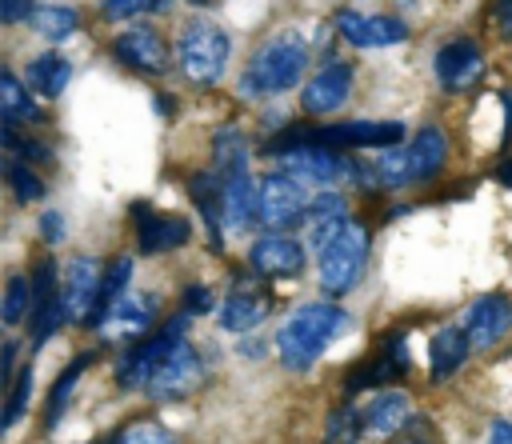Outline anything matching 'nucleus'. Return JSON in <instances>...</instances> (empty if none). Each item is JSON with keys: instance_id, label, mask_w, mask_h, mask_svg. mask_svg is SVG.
Masks as SVG:
<instances>
[{"instance_id": "nucleus-25", "label": "nucleus", "mask_w": 512, "mask_h": 444, "mask_svg": "<svg viewBox=\"0 0 512 444\" xmlns=\"http://www.w3.org/2000/svg\"><path fill=\"white\" fill-rule=\"evenodd\" d=\"M408 152H412V172H416V180H432V176L444 168V160H448V140H444L440 128H420L416 140L408 144Z\"/></svg>"}, {"instance_id": "nucleus-40", "label": "nucleus", "mask_w": 512, "mask_h": 444, "mask_svg": "<svg viewBox=\"0 0 512 444\" xmlns=\"http://www.w3.org/2000/svg\"><path fill=\"white\" fill-rule=\"evenodd\" d=\"M184 308H188V312H208V308H212V296H208V288H204V284L188 288V292H184Z\"/></svg>"}, {"instance_id": "nucleus-3", "label": "nucleus", "mask_w": 512, "mask_h": 444, "mask_svg": "<svg viewBox=\"0 0 512 444\" xmlns=\"http://www.w3.org/2000/svg\"><path fill=\"white\" fill-rule=\"evenodd\" d=\"M228 56H232L228 32L208 24V20H188L176 36V64H180L184 80H192L200 88L220 84V76L228 68Z\"/></svg>"}, {"instance_id": "nucleus-43", "label": "nucleus", "mask_w": 512, "mask_h": 444, "mask_svg": "<svg viewBox=\"0 0 512 444\" xmlns=\"http://www.w3.org/2000/svg\"><path fill=\"white\" fill-rule=\"evenodd\" d=\"M496 24H500L504 36L512 32V0H496Z\"/></svg>"}, {"instance_id": "nucleus-21", "label": "nucleus", "mask_w": 512, "mask_h": 444, "mask_svg": "<svg viewBox=\"0 0 512 444\" xmlns=\"http://www.w3.org/2000/svg\"><path fill=\"white\" fill-rule=\"evenodd\" d=\"M472 344L464 336V328H440L428 344V364H432V380H448L464 360H468Z\"/></svg>"}, {"instance_id": "nucleus-11", "label": "nucleus", "mask_w": 512, "mask_h": 444, "mask_svg": "<svg viewBox=\"0 0 512 444\" xmlns=\"http://www.w3.org/2000/svg\"><path fill=\"white\" fill-rule=\"evenodd\" d=\"M460 328H464V336H468L472 348H492L512 328V300L504 292H488V296L472 300Z\"/></svg>"}, {"instance_id": "nucleus-13", "label": "nucleus", "mask_w": 512, "mask_h": 444, "mask_svg": "<svg viewBox=\"0 0 512 444\" xmlns=\"http://www.w3.org/2000/svg\"><path fill=\"white\" fill-rule=\"evenodd\" d=\"M276 164H280V172H288V176H296L304 184H320V188H328L340 176H348V164L332 148H316V144L288 148V152L276 156Z\"/></svg>"}, {"instance_id": "nucleus-26", "label": "nucleus", "mask_w": 512, "mask_h": 444, "mask_svg": "<svg viewBox=\"0 0 512 444\" xmlns=\"http://www.w3.org/2000/svg\"><path fill=\"white\" fill-rule=\"evenodd\" d=\"M0 108H4V128H12L16 132V124L20 120H40V108L32 104V92L16 80V72H0Z\"/></svg>"}, {"instance_id": "nucleus-28", "label": "nucleus", "mask_w": 512, "mask_h": 444, "mask_svg": "<svg viewBox=\"0 0 512 444\" xmlns=\"http://www.w3.org/2000/svg\"><path fill=\"white\" fill-rule=\"evenodd\" d=\"M264 320V300L256 296H228L220 308H216V324L224 332H248Z\"/></svg>"}, {"instance_id": "nucleus-45", "label": "nucleus", "mask_w": 512, "mask_h": 444, "mask_svg": "<svg viewBox=\"0 0 512 444\" xmlns=\"http://www.w3.org/2000/svg\"><path fill=\"white\" fill-rule=\"evenodd\" d=\"M240 356H248V360L256 356V360H260V356H264V344H260V340L252 344V340H248V344H240Z\"/></svg>"}, {"instance_id": "nucleus-36", "label": "nucleus", "mask_w": 512, "mask_h": 444, "mask_svg": "<svg viewBox=\"0 0 512 444\" xmlns=\"http://www.w3.org/2000/svg\"><path fill=\"white\" fill-rule=\"evenodd\" d=\"M308 224H324V220H348L344 216V196L332 192V188H320V196L308 204Z\"/></svg>"}, {"instance_id": "nucleus-4", "label": "nucleus", "mask_w": 512, "mask_h": 444, "mask_svg": "<svg viewBox=\"0 0 512 444\" xmlns=\"http://www.w3.org/2000/svg\"><path fill=\"white\" fill-rule=\"evenodd\" d=\"M188 320H192V312H180V316H172L156 336L132 344V348L124 352L120 368H116V384H120V388H148L152 376H156V368L184 344V328H188Z\"/></svg>"}, {"instance_id": "nucleus-8", "label": "nucleus", "mask_w": 512, "mask_h": 444, "mask_svg": "<svg viewBox=\"0 0 512 444\" xmlns=\"http://www.w3.org/2000/svg\"><path fill=\"white\" fill-rule=\"evenodd\" d=\"M200 380H204V360H200V352L184 340L160 368H156V376H152V384L144 388L152 400H180V396H188L192 388H200Z\"/></svg>"}, {"instance_id": "nucleus-39", "label": "nucleus", "mask_w": 512, "mask_h": 444, "mask_svg": "<svg viewBox=\"0 0 512 444\" xmlns=\"http://www.w3.org/2000/svg\"><path fill=\"white\" fill-rule=\"evenodd\" d=\"M40 232H44L48 244H60L64 240V216L60 212H44L40 216Z\"/></svg>"}, {"instance_id": "nucleus-2", "label": "nucleus", "mask_w": 512, "mask_h": 444, "mask_svg": "<svg viewBox=\"0 0 512 444\" xmlns=\"http://www.w3.org/2000/svg\"><path fill=\"white\" fill-rule=\"evenodd\" d=\"M304 68H308V48H304V40L292 36V32H288V36H276V40H268V44L252 56V64L244 68V76H240V96H248V100H256V96H280V92H288V88L300 84Z\"/></svg>"}, {"instance_id": "nucleus-17", "label": "nucleus", "mask_w": 512, "mask_h": 444, "mask_svg": "<svg viewBox=\"0 0 512 444\" xmlns=\"http://www.w3.org/2000/svg\"><path fill=\"white\" fill-rule=\"evenodd\" d=\"M248 264L264 276H296L304 268V244L292 236L268 232L248 248Z\"/></svg>"}, {"instance_id": "nucleus-19", "label": "nucleus", "mask_w": 512, "mask_h": 444, "mask_svg": "<svg viewBox=\"0 0 512 444\" xmlns=\"http://www.w3.org/2000/svg\"><path fill=\"white\" fill-rule=\"evenodd\" d=\"M188 196L200 208V220L208 228V244L220 248L224 244V180L216 172H196L188 180Z\"/></svg>"}, {"instance_id": "nucleus-12", "label": "nucleus", "mask_w": 512, "mask_h": 444, "mask_svg": "<svg viewBox=\"0 0 512 444\" xmlns=\"http://www.w3.org/2000/svg\"><path fill=\"white\" fill-rule=\"evenodd\" d=\"M484 76V52L476 40H448L436 52V80L444 92H468Z\"/></svg>"}, {"instance_id": "nucleus-14", "label": "nucleus", "mask_w": 512, "mask_h": 444, "mask_svg": "<svg viewBox=\"0 0 512 444\" xmlns=\"http://www.w3.org/2000/svg\"><path fill=\"white\" fill-rule=\"evenodd\" d=\"M352 96V64L348 60H328L300 92V104L308 116H324V112H336L344 100Z\"/></svg>"}, {"instance_id": "nucleus-29", "label": "nucleus", "mask_w": 512, "mask_h": 444, "mask_svg": "<svg viewBox=\"0 0 512 444\" xmlns=\"http://www.w3.org/2000/svg\"><path fill=\"white\" fill-rule=\"evenodd\" d=\"M92 364V352H84V356H76L64 372H60V380H56V388L48 392V416H44V428H56L60 424V416H64V408H68V396H72V388H76V380H80V372Z\"/></svg>"}, {"instance_id": "nucleus-38", "label": "nucleus", "mask_w": 512, "mask_h": 444, "mask_svg": "<svg viewBox=\"0 0 512 444\" xmlns=\"http://www.w3.org/2000/svg\"><path fill=\"white\" fill-rule=\"evenodd\" d=\"M32 16V0H0V20L4 24H20Z\"/></svg>"}, {"instance_id": "nucleus-41", "label": "nucleus", "mask_w": 512, "mask_h": 444, "mask_svg": "<svg viewBox=\"0 0 512 444\" xmlns=\"http://www.w3.org/2000/svg\"><path fill=\"white\" fill-rule=\"evenodd\" d=\"M20 156H24L28 164H32V160H40V164H44V160H52V152H48L44 144H36V140H24V144H20Z\"/></svg>"}, {"instance_id": "nucleus-27", "label": "nucleus", "mask_w": 512, "mask_h": 444, "mask_svg": "<svg viewBox=\"0 0 512 444\" xmlns=\"http://www.w3.org/2000/svg\"><path fill=\"white\" fill-rule=\"evenodd\" d=\"M28 24L44 40H68L80 28V16H76V8H64V4H40V8H32Z\"/></svg>"}, {"instance_id": "nucleus-18", "label": "nucleus", "mask_w": 512, "mask_h": 444, "mask_svg": "<svg viewBox=\"0 0 512 444\" xmlns=\"http://www.w3.org/2000/svg\"><path fill=\"white\" fill-rule=\"evenodd\" d=\"M224 180V220H228V232H244L252 220H256V180L248 172V164L240 168H228V172H216Z\"/></svg>"}, {"instance_id": "nucleus-15", "label": "nucleus", "mask_w": 512, "mask_h": 444, "mask_svg": "<svg viewBox=\"0 0 512 444\" xmlns=\"http://www.w3.org/2000/svg\"><path fill=\"white\" fill-rule=\"evenodd\" d=\"M132 212L140 216V220H136V244H140V252H144V256L172 252V248L188 244V236H192L188 220H180V216H160V212H148V204H136Z\"/></svg>"}, {"instance_id": "nucleus-34", "label": "nucleus", "mask_w": 512, "mask_h": 444, "mask_svg": "<svg viewBox=\"0 0 512 444\" xmlns=\"http://www.w3.org/2000/svg\"><path fill=\"white\" fill-rule=\"evenodd\" d=\"M8 184H12V196H16L20 204H32V200H40V196H44L40 176H36L24 160H12V164H8Z\"/></svg>"}, {"instance_id": "nucleus-31", "label": "nucleus", "mask_w": 512, "mask_h": 444, "mask_svg": "<svg viewBox=\"0 0 512 444\" xmlns=\"http://www.w3.org/2000/svg\"><path fill=\"white\" fill-rule=\"evenodd\" d=\"M360 432H364V412L356 404H340L336 412H328L320 444H360Z\"/></svg>"}, {"instance_id": "nucleus-23", "label": "nucleus", "mask_w": 512, "mask_h": 444, "mask_svg": "<svg viewBox=\"0 0 512 444\" xmlns=\"http://www.w3.org/2000/svg\"><path fill=\"white\" fill-rule=\"evenodd\" d=\"M68 80H72V64H68L60 52L32 56V64H28V88H32V92L56 100V96L68 88Z\"/></svg>"}, {"instance_id": "nucleus-44", "label": "nucleus", "mask_w": 512, "mask_h": 444, "mask_svg": "<svg viewBox=\"0 0 512 444\" xmlns=\"http://www.w3.org/2000/svg\"><path fill=\"white\" fill-rule=\"evenodd\" d=\"M12 364H16V344L8 340V344H4V364H0V376H4V384H16V380H12Z\"/></svg>"}, {"instance_id": "nucleus-35", "label": "nucleus", "mask_w": 512, "mask_h": 444, "mask_svg": "<svg viewBox=\"0 0 512 444\" xmlns=\"http://www.w3.org/2000/svg\"><path fill=\"white\" fill-rule=\"evenodd\" d=\"M28 400H32V368H24L20 376H16V384H12V392H8V404H4V432H12L16 424H20V416H24V408H28Z\"/></svg>"}, {"instance_id": "nucleus-37", "label": "nucleus", "mask_w": 512, "mask_h": 444, "mask_svg": "<svg viewBox=\"0 0 512 444\" xmlns=\"http://www.w3.org/2000/svg\"><path fill=\"white\" fill-rule=\"evenodd\" d=\"M172 0H104V16L108 20H132V16H148V12H164Z\"/></svg>"}, {"instance_id": "nucleus-46", "label": "nucleus", "mask_w": 512, "mask_h": 444, "mask_svg": "<svg viewBox=\"0 0 512 444\" xmlns=\"http://www.w3.org/2000/svg\"><path fill=\"white\" fill-rule=\"evenodd\" d=\"M496 180H500V184H508V188H512V160H504V164H500V168H496Z\"/></svg>"}, {"instance_id": "nucleus-10", "label": "nucleus", "mask_w": 512, "mask_h": 444, "mask_svg": "<svg viewBox=\"0 0 512 444\" xmlns=\"http://www.w3.org/2000/svg\"><path fill=\"white\" fill-rule=\"evenodd\" d=\"M404 344H408L404 332H388V336H380L376 352H372L368 360H360L356 368H348L344 388H348V392H360V388H372V384H384V380L400 376V372L408 368V348H404Z\"/></svg>"}, {"instance_id": "nucleus-24", "label": "nucleus", "mask_w": 512, "mask_h": 444, "mask_svg": "<svg viewBox=\"0 0 512 444\" xmlns=\"http://www.w3.org/2000/svg\"><path fill=\"white\" fill-rule=\"evenodd\" d=\"M128 284H132V260H128V256H116V260L104 268L100 296H96V308H92V316H88V328H100V324H104L108 308H112L120 296H128V292H132Z\"/></svg>"}, {"instance_id": "nucleus-5", "label": "nucleus", "mask_w": 512, "mask_h": 444, "mask_svg": "<svg viewBox=\"0 0 512 444\" xmlns=\"http://www.w3.org/2000/svg\"><path fill=\"white\" fill-rule=\"evenodd\" d=\"M364 268H368V232L356 220H348L344 232L332 240V248L320 256V288L328 296H344L360 284Z\"/></svg>"}, {"instance_id": "nucleus-6", "label": "nucleus", "mask_w": 512, "mask_h": 444, "mask_svg": "<svg viewBox=\"0 0 512 444\" xmlns=\"http://www.w3.org/2000/svg\"><path fill=\"white\" fill-rule=\"evenodd\" d=\"M308 192H304V180L288 176V172H268L260 180V196H256V220L264 228H292L308 216Z\"/></svg>"}, {"instance_id": "nucleus-7", "label": "nucleus", "mask_w": 512, "mask_h": 444, "mask_svg": "<svg viewBox=\"0 0 512 444\" xmlns=\"http://www.w3.org/2000/svg\"><path fill=\"white\" fill-rule=\"evenodd\" d=\"M100 280H104V268H100L92 256H72V260H68L64 284H60L64 320L88 324V316H92V308H96V296H100Z\"/></svg>"}, {"instance_id": "nucleus-22", "label": "nucleus", "mask_w": 512, "mask_h": 444, "mask_svg": "<svg viewBox=\"0 0 512 444\" xmlns=\"http://www.w3.org/2000/svg\"><path fill=\"white\" fill-rule=\"evenodd\" d=\"M412 416V400L404 392H380L368 408H364V428L372 436H392L396 428H404Z\"/></svg>"}, {"instance_id": "nucleus-32", "label": "nucleus", "mask_w": 512, "mask_h": 444, "mask_svg": "<svg viewBox=\"0 0 512 444\" xmlns=\"http://www.w3.org/2000/svg\"><path fill=\"white\" fill-rule=\"evenodd\" d=\"M108 444H176V436H172L164 424H156V420H132V424L120 428Z\"/></svg>"}, {"instance_id": "nucleus-16", "label": "nucleus", "mask_w": 512, "mask_h": 444, "mask_svg": "<svg viewBox=\"0 0 512 444\" xmlns=\"http://www.w3.org/2000/svg\"><path fill=\"white\" fill-rule=\"evenodd\" d=\"M112 56L136 72H164L168 68V44L152 28H128L112 40Z\"/></svg>"}, {"instance_id": "nucleus-33", "label": "nucleus", "mask_w": 512, "mask_h": 444, "mask_svg": "<svg viewBox=\"0 0 512 444\" xmlns=\"http://www.w3.org/2000/svg\"><path fill=\"white\" fill-rule=\"evenodd\" d=\"M28 308H32L28 280H24V276H12V280H8V288H4V308H0V320L12 328V324H20V320L28 316Z\"/></svg>"}, {"instance_id": "nucleus-30", "label": "nucleus", "mask_w": 512, "mask_h": 444, "mask_svg": "<svg viewBox=\"0 0 512 444\" xmlns=\"http://www.w3.org/2000/svg\"><path fill=\"white\" fill-rule=\"evenodd\" d=\"M416 180V172H412V152L408 148H384L380 156H376V184L380 188H404V184H412Z\"/></svg>"}, {"instance_id": "nucleus-42", "label": "nucleus", "mask_w": 512, "mask_h": 444, "mask_svg": "<svg viewBox=\"0 0 512 444\" xmlns=\"http://www.w3.org/2000/svg\"><path fill=\"white\" fill-rule=\"evenodd\" d=\"M488 444H512V420H496L488 432Z\"/></svg>"}, {"instance_id": "nucleus-47", "label": "nucleus", "mask_w": 512, "mask_h": 444, "mask_svg": "<svg viewBox=\"0 0 512 444\" xmlns=\"http://www.w3.org/2000/svg\"><path fill=\"white\" fill-rule=\"evenodd\" d=\"M400 444H428V440H400Z\"/></svg>"}, {"instance_id": "nucleus-20", "label": "nucleus", "mask_w": 512, "mask_h": 444, "mask_svg": "<svg viewBox=\"0 0 512 444\" xmlns=\"http://www.w3.org/2000/svg\"><path fill=\"white\" fill-rule=\"evenodd\" d=\"M152 316H156V300L144 296V292H128V296H120V300L108 308L100 332H104V336H116V340H124V336L136 340V336L152 324Z\"/></svg>"}, {"instance_id": "nucleus-9", "label": "nucleus", "mask_w": 512, "mask_h": 444, "mask_svg": "<svg viewBox=\"0 0 512 444\" xmlns=\"http://www.w3.org/2000/svg\"><path fill=\"white\" fill-rule=\"evenodd\" d=\"M336 28L352 48H388L408 40V24L400 16H372V12H336Z\"/></svg>"}, {"instance_id": "nucleus-1", "label": "nucleus", "mask_w": 512, "mask_h": 444, "mask_svg": "<svg viewBox=\"0 0 512 444\" xmlns=\"http://www.w3.org/2000/svg\"><path fill=\"white\" fill-rule=\"evenodd\" d=\"M348 324H352V316H348L340 304H328V300H316V304L296 308V312L280 324V332H276L280 364L292 368V372L312 368V364L324 356V348H328L336 336L348 332Z\"/></svg>"}]
</instances>
